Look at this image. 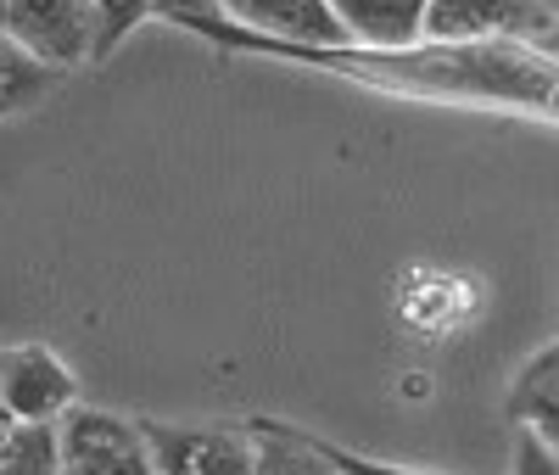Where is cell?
Returning <instances> with one entry per match:
<instances>
[{
    "mask_svg": "<svg viewBox=\"0 0 559 475\" xmlns=\"http://www.w3.org/2000/svg\"><path fill=\"white\" fill-rule=\"evenodd\" d=\"M0 34L57 79L79 73L84 62H102L96 0H0Z\"/></svg>",
    "mask_w": 559,
    "mask_h": 475,
    "instance_id": "1",
    "label": "cell"
},
{
    "mask_svg": "<svg viewBox=\"0 0 559 475\" xmlns=\"http://www.w3.org/2000/svg\"><path fill=\"white\" fill-rule=\"evenodd\" d=\"M57 475H157L140 419H123L112 408L73 403L57 425Z\"/></svg>",
    "mask_w": 559,
    "mask_h": 475,
    "instance_id": "2",
    "label": "cell"
},
{
    "mask_svg": "<svg viewBox=\"0 0 559 475\" xmlns=\"http://www.w3.org/2000/svg\"><path fill=\"white\" fill-rule=\"evenodd\" d=\"M73 403L79 375L45 342L0 347V414H7V425H57Z\"/></svg>",
    "mask_w": 559,
    "mask_h": 475,
    "instance_id": "3",
    "label": "cell"
},
{
    "mask_svg": "<svg viewBox=\"0 0 559 475\" xmlns=\"http://www.w3.org/2000/svg\"><path fill=\"white\" fill-rule=\"evenodd\" d=\"M157 475H252L247 425H163L140 419Z\"/></svg>",
    "mask_w": 559,
    "mask_h": 475,
    "instance_id": "4",
    "label": "cell"
},
{
    "mask_svg": "<svg viewBox=\"0 0 559 475\" xmlns=\"http://www.w3.org/2000/svg\"><path fill=\"white\" fill-rule=\"evenodd\" d=\"M431 39H481V34H543V0H431Z\"/></svg>",
    "mask_w": 559,
    "mask_h": 475,
    "instance_id": "5",
    "label": "cell"
},
{
    "mask_svg": "<svg viewBox=\"0 0 559 475\" xmlns=\"http://www.w3.org/2000/svg\"><path fill=\"white\" fill-rule=\"evenodd\" d=\"M218 12L241 28L297 39V45H347L331 0H218Z\"/></svg>",
    "mask_w": 559,
    "mask_h": 475,
    "instance_id": "6",
    "label": "cell"
},
{
    "mask_svg": "<svg viewBox=\"0 0 559 475\" xmlns=\"http://www.w3.org/2000/svg\"><path fill=\"white\" fill-rule=\"evenodd\" d=\"M509 419L515 431H532L543 448L559 453V336L543 342L509 380Z\"/></svg>",
    "mask_w": 559,
    "mask_h": 475,
    "instance_id": "7",
    "label": "cell"
},
{
    "mask_svg": "<svg viewBox=\"0 0 559 475\" xmlns=\"http://www.w3.org/2000/svg\"><path fill=\"white\" fill-rule=\"evenodd\" d=\"M426 7L431 0H331V12L347 39L376 45V51H403L426 34Z\"/></svg>",
    "mask_w": 559,
    "mask_h": 475,
    "instance_id": "8",
    "label": "cell"
},
{
    "mask_svg": "<svg viewBox=\"0 0 559 475\" xmlns=\"http://www.w3.org/2000/svg\"><path fill=\"white\" fill-rule=\"evenodd\" d=\"M247 442H252V475H336L331 459L319 453V442L297 431V425L247 419Z\"/></svg>",
    "mask_w": 559,
    "mask_h": 475,
    "instance_id": "9",
    "label": "cell"
},
{
    "mask_svg": "<svg viewBox=\"0 0 559 475\" xmlns=\"http://www.w3.org/2000/svg\"><path fill=\"white\" fill-rule=\"evenodd\" d=\"M102 12V57H112V45L140 28L146 17H179V23H207L218 12V0H96Z\"/></svg>",
    "mask_w": 559,
    "mask_h": 475,
    "instance_id": "10",
    "label": "cell"
},
{
    "mask_svg": "<svg viewBox=\"0 0 559 475\" xmlns=\"http://www.w3.org/2000/svg\"><path fill=\"white\" fill-rule=\"evenodd\" d=\"M51 84H57L51 68H39L34 57H23L17 45L0 34V118H12V112L45 102V95H51Z\"/></svg>",
    "mask_w": 559,
    "mask_h": 475,
    "instance_id": "11",
    "label": "cell"
},
{
    "mask_svg": "<svg viewBox=\"0 0 559 475\" xmlns=\"http://www.w3.org/2000/svg\"><path fill=\"white\" fill-rule=\"evenodd\" d=\"M0 475H57L51 425H12L0 442Z\"/></svg>",
    "mask_w": 559,
    "mask_h": 475,
    "instance_id": "12",
    "label": "cell"
},
{
    "mask_svg": "<svg viewBox=\"0 0 559 475\" xmlns=\"http://www.w3.org/2000/svg\"><path fill=\"white\" fill-rule=\"evenodd\" d=\"M319 442V453L331 459V470L336 475H426V470H403V464H381V459H364V453H353V448H342V442H324V437H313Z\"/></svg>",
    "mask_w": 559,
    "mask_h": 475,
    "instance_id": "13",
    "label": "cell"
},
{
    "mask_svg": "<svg viewBox=\"0 0 559 475\" xmlns=\"http://www.w3.org/2000/svg\"><path fill=\"white\" fill-rule=\"evenodd\" d=\"M509 475H559V453L543 448L532 431H515V448H509Z\"/></svg>",
    "mask_w": 559,
    "mask_h": 475,
    "instance_id": "14",
    "label": "cell"
},
{
    "mask_svg": "<svg viewBox=\"0 0 559 475\" xmlns=\"http://www.w3.org/2000/svg\"><path fill=\"white\" fill-rule=\"evenodd\" d=\"M537 45L559 51V0H543V34H537Z\"/></svg>",
    "mask_w": 559,
    "mask_h": 475,
    "instance_id": "15",
    "label": "cell"
},
{
    "mask_svg": "<svg viewBox=\"0 0 559 475\" xmlns=\"http://www.w3.org/2000/svg\"><path fill=\"white\" fill-rule=\"evenodd\" d=\"M7 431H12V425H7V414H0V442H7Z\"/></svg>",
    "mask_w": 559,
    "mask_h": 475,
    "instance_id": "16",
    "label": "cell"
}]
</instances>
